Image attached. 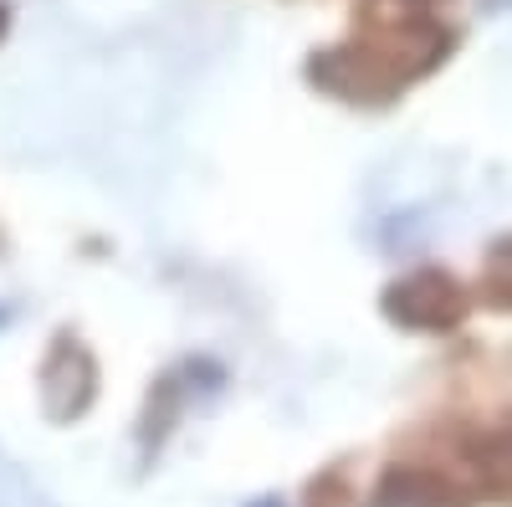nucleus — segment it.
Segmentation results:
<instances>
[{
    "mask_svg": "<svg viewBox=\"0 0 512 507\" xmlns=\"http://www.w3.org/2000/svg\"><path fill=\"white\" fill-rule=\"evenodd\" d=\"M390 313L410 328H446L461 313V298L441 272H420V277H405L400 287H390Z\"/></svg>",
    "mask_w": 512,
    "mask_h": 507,
    "instance_id": "nucleus-1",
    "label": "nucleus"
},
{
    "mask_svg": "<svg viewBox=\"0 0 512 507\" xmlns=\"http://www.w3.org/2000/svg\"><path fill=\"white\" fill-rule=\"evenodd\" d=\"M441 502H446V482L420 467H395L374 492V507H441Z\"/></svg>",
    "mask_w": 512,
    "mask_h": 507,
    "instance_id": "nucleus-2",
    "label": "nucleus"
},
{
    "mask_svg": "<svg viewBox=\"0 0 512 507\" xmlns=\"http://www.w3.org/2000/svg\"><path fill=\"white\" fill-rule=\"evenodd\" d=\"M256 507H282V502H272V497H267V502H256Z\"/></svg>",
    "mask_w": 512,
    "mask_h": 507,
    "instance_id": "nucleus-3",
    "label": "nucleus"
}]
</instances>
